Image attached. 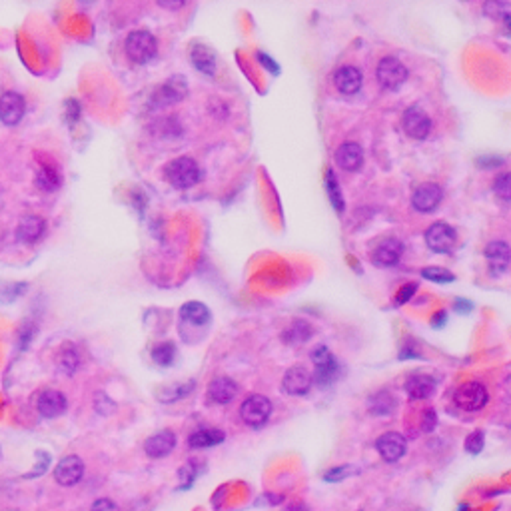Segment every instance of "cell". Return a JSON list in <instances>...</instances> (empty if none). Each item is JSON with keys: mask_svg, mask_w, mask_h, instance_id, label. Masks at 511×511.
Listing matches in <instances>:
<instances>
[{"mask_svg": "<svg viewBox=\"0 0 511 511\" xmlns=\"http://www.w3.org/2000/svg\"><path fill=\"white\" fill-rule=\"evenodd\" d=\"M164 172H166L168 182L178 190L192 188L200 180V168L196 164V160H192L188 156L172 160Z\"/></svg>", "mask_w": 511, "mask_h": 511, "instance_id": "1", "label": "cell"}, {"mask_svg": "<svg viewBox=\"0 0 511 511\" xmlns=\"http://www.w3.org/2000/svg\"><path fill=\"white\" fill-rule=\"evenodd\" d=\"M311 362H314V376H311V381H316L318 386L322 388H328L332 386L333 381L338 379L340 376V367H338V362L335 357L332 356V352L326 348V345H320L311 352Z\"/></svg>", "mask_w": 511, "mask_h": 511, "instance_id": "2", "label": "cell"}, {"mask_svg": "<svg viewBox=\"0 0 511 511\" xmlns=\"http://www.w3.org/2000/svg\"><path fill=\"white\" fill-rule=\"evenodd\" d=\"M158 45L148 30H134L126 38V54L136 64H146L156 56Z\"/></svg>", "mask_w": 511, "mask_h": 511, "instance_id": "3", "label": "cell"}, {"mask_svg": "<svg viewBox=\"0 0 511 511\" xmlns=\"http://www.w3.org/2000/svg\"><path fill=\"white\" fill-rule=\"evenodd\" d=\"M376 76H378L379 86L388 90H398L408 80V68L403 67V62H400L398 58L388 56V58L379 60Z\"/></svg>", "mask_w": 511, "mask_h": 511, "instance_id": "4", "label": "cell"}, {"mask_svg": "<svg viewBox=\"0 0 511 511\" xmlns=\"http://www.w3.org/2000/svg\"><path fill=\"white\" fill-rule=\"evenodd\" d=\"M240 415H242V420L250 427H262L270 420V415H272V403H270L266 396H260V394L250 396L242 403Z\"/></svg>", "mask_w": 511, "mask_h": 511, "instance_id": "5", "label": "cell"}, {"mask_svg": "<svg viewBox=\"0 0 511 511\" xmlns=\"http://www.w3.org/2000/svg\"><path fill=\"white\" fill-rule=\"evenodd\" d=\"M454 400H456L459 410L478 411L481 410V408H486V403L489 401V394L483 384L469 381V384H464L461 388L457 389Z\"/></svg>", "mask_w": 511, "mask_h": 511, "instance_id": "6", "label": "cell"}, {"mask_svg": "<svg viewBox=\"0 0 511 511\" xmlns=\"http://www.w3.org/2000/svg\"><path fill=\"white\" fill-rule=\"evenodd\" d=\"M456 230L445 222H435L425 232V244L435 254H447L456 246Z\"/></svg>", "mask_w": 511, "mask_h": 511, "instance_id": "7", "label": "cell"}, {"mask_svg": "<svg viewBox=\"0 0 511 511\" xmlns=\"http://www.w3.org/2000/svg\"><path fill=\"white\" fill-rule=\"evenodd\" d=\"M401 126H403V130H406V134L410 136L411 140H425L430 136V132H432L430 116L422 108H418V106H411V108L403 112Z\"/></svg>", "mask_w": 511, "mask_h": 511, "instance_id": "8", "label": "cell"}, {"mask_svg": "<svg viewBox=\"0 0 511 511\" xmlns=\"http://www.w3.org/2000/svg\"><path fill=\"white\" fill-rule=\"evenodd\" d=\"M188 92V86H186V80L182 76H174L168 80L166 84H162L160 88L156 90L152 94V106L154 108H162V106H172L176 102L184 101Z\"/></svg>", "mask_w": 511, "mask_h": 511, "instance_id": "9", "label": "cell"}, {"mask_svg": "<svg viewBox=\"0 0 511 511\" xmlns=\"http://www.w3.org/2000/svg\"><path fill=\"white\" fill-rule=\"evenodd\" d=\"M379 456L384 457L386 461L394 464V461H400L401 457L406 456L408 452V442L406 437L398 432H388V434L379 435L378 442H376Z\"/></svg>", "mask_w": 511, "mask_h": 511, "instance_id": "10", "label": "cell"}, {"mask_svg": "<svg viewBox=\"0 0 511 511\" xmlns=\"http://www.w3.org/2000/svg\"><path fill=\"white\" fill-rule=\"evenodd\" d=\"M442 198H444L442 188L437 184L427 182V184H422V186L415 188L413 196H411V204H413L415 210L425 214V212H434L440 206Z\"/></svg>", "mask_w": 511, "mask_h": 511, "instance_id": "11", "label": "cell"}, {"mask_svg": "<svg viewBox=\"0 0 511 511\" xmlns=\"http://www.w3.org/2000/svg\"><path fill=\"white\" fill-rule=\"evenodd\" d=\"M26 104L24 98L16 92H4L0 98V120L6 126H16L23 120Z\"/></svg>", "mask_w": 511, "mask_h": 511, "instance_id": "12", "label": "cell"}, {"mask_svg": "<svg viewBox=\"0 0 511 511\" xmlns=\"http://www.w3.org/2000/svg\"><path fill=\"white\" fill-rule=\"evenodd\" d=\"M82 476H84V464L78 456H68L60 459V464L54 469V479L64 488L76 486Z\"/></svg>", "mask_w": 511, "mask_h": 511, "instance_id": "13", "label": "cell"}, {"mask_svg": "<svg viewBox=\"0 0 511 511\" xmlns=\"http://www.w3.org/2000/svg\"><path fill=\"white\" fill-rule=\"evenodd\" d=\"M311 374L304 366H294L286 372V376L282 379V388L289 396H304L311 388Z\"/></svg>", "mask_w": 511, "mask_h": 511, "instance_id": "14", "label": "cell"}, {"mask_svg": "<svg viewBox=\"0 0 511 511\" xmlns=\"http://www.w3.org/2000/svg\"><path fill=\"white\" fill-rule=\"evenodd\" d=\"M401 254H403V244H401L400 240H396V238H388L374 250L372 262L378 268L394 266V264L400 262Z\"/></svg>", "mask_w": 511, "mask_h": 511, "instance_id": "15", "label": "cell"}, {"mask_svg": "<svg viewBox=\"0 0 511 511\" xmlns=\"http://www.w3.org/2000/svg\"><path fill=\"white\" fill-rule=\"evenodd\" d=\"M36 408L45 418H58L67 411V398H64V394H60L56 389H45L38 396Z\"/></svg>", "mask_w": 511, "mask_h": 511, "instance_id": "16", "label": "cell"}, {"mask_svg": "<svg viewBox=\"0 0 511 511\" xmlns=\"http://www.w3.org/2000/svg\"><path fill=\"white\" fill-rule=\"evenodd\" d=\"M362 72L357 70L356 67H342L335 70L333 74V84L340 94H345V96H352L356 94L357 90L362 88Z\"/></svg>", "mask_w": 511, "mask_h": 511, "instance_id": "17", "label": "cell"}, {"mask_svg": "<svg viewBox=\"0 0 511 511\" xmlns=\"http://www.w3.org/2000/svg\"><path fill=\"white\" fill-rule=\"evenodd\" d=\"M364 162V150L356 142H344L335 150V164L348 172H356Z\"/></svg>", "mask_w": 511, "mask_h": 511, "instance_id": "18", "label": "cell"}, {"mask_svg": "<svg viewBox=\"0 0 511 511\" xmlns=\"http://www.w3.org/2000/svg\"><path fill=\"white\" fill-rule=\"evenodd\" d=\"M486 258H488L489 272L493 276H500L510 268V246L505 242H491L486 248Z\"/></svg>", "mask_w": 511, "mask_h": 511, "instance_id": "19", "label": "cell"}, {"mask_svg": "<svg viewBox=\"0 0 511 511\" xmlns=\"http://www.w3.org/2000/svg\"><path fill=\"white\" fill-rule=\"evenodd\" d=\"M176 447V434L174 432H160V434L148 437L144 444V452L148 457H166L172 454V449Z\"/></svg>", "mask_w": 511, "mask_h": 511, "instance_id": "20", "label": "cell"}, {"mask_svg": "<svg viewBox=\"0 0 511 511\" xmlns=\"http://www.w3.org/2000/svg\"><path fill=\"white\" fill-rule=\"evenodd\" d=\"M238 396V386L230 378H216L208 388V400L216 406H226Z\"/></svg>", "mask_w": 511, "mask_h": 511, "instance_id": "21", "label": "cell"}, {"mask_svg": "<svg viewBox=\"0 0 511 511\" xmlns=\"http://www.w3.org/2000/svg\"><path fill=\"white\" fill-rule=\"evenodd\" d=\"M45 230H46V224L42 218H38V216H26L21 220L18 224V240L23 242V244H36L42 236H45Z\"/></svg>", "mask_w": 511, "mask_h": 511, "instance_id": "22", "label": "cell"}, {"mask_svg": "<svg viewBox=\"0 0 511 511\" xmlns=\"http://www.w3.org/2000/svg\"><path fill=\"white\" fill-rule=\"evenodd\" d=\"M435 379L425 374H415L406 381V391L411 400H425L434 394Z\"/></svg>", "mask_w": 511, "mask_h": 511, "instance_id": "23", "label": "cell"}, {"mask_svg": "<svg viewBox=\"0 0 511 511\" xmlns=\"http://www.w3.org/2000/svg\"><path fill=\"white\" fill-rule=\"evenodd\" d=\"M190 60H192L194 67L200 70L202 74L212 76L214 70H216V58H214V52L208 50L206 46L202 45L192 46V50H190Z\"/></svg>", "mask_w": 511, "mask_h": 511, "instance_id": "24", "label": "cell"}, {"mask_svg": "<svg viewBox=\"0 0 511 511\" xmlns=\"http://www.w3.org/2000/svg\"><path fill=\"white\" fill-rule=\"evenodd\" d=\"M180 316H182V320L194 323V326H204V323L210 322V310H208L204 304H200V302H188V304H184L182 310H180Z\"/></svg>", "mask_w": 511, "mask_h": 511, "instance_id": "25", "label": "cell"}, {"mask_svg": "<svg viewBox=\"0 0 511 511\" xmlns=\"http://www.w3.org/2000/svg\"><path fill=\"white\" fill-rule=\"evenodd\" d=\"M224 442V432L220 430H200L196 434H192L188 437L190 447H196V449H204V447H214V445L222 444Z\"/></svg>", "mask_w": 511, "mask_h": 511, "instance_id": "26", "label": "cell"}, {"mask_svg": "<svg viewBox=\"0 0 511 511\" xmlns=\"http://www.w3.org/2000/svg\"><path fill=\"white\" fill-rule=\"evenodd\" d=\"M310 338H311V326L308 322H304V320L294 322L286 332L282 333V340L289 345L304 344V342H308Z\"/></svg>", "mask_w": 511, "mask_h": 511, "instance_id": "27", "label": "cell"}, {"mask_svg": "<svg viewBox=\"0 0 511 511\" xmlns=\"http://www.w3.org/2000/svg\"><path fill=\"white\" fill-rule=\"evenodd\" d=\"M369 411L374 413V415H389L391 411L396 410V401H394V396L386 391V389H381L378 394H374L372 398H369Z\"/></svg>", "mask_w": 511, "mask_h": 511, "instance_id": "28", "label": "cell"}, {"mask_svg": "<svg viewBox=\"0 0 511 511\" xmlns=\"http://www.w3.org/2000/svg\"><path fill=\"white\" fill-rule=\"evenodd\" d=\"M483 14L491 21H501L505 26H510V4L505 0H486Z\"/></svg>", "mask_w": 511, "mask_h": 511, "instance_id": "29", "label": "cell"}, {"mask_svg": "<svg viewBox=\"0 0 511 511\" xmlns=\"http://www.w3.org/2000/svg\"><path fill=\"white\" fill-rule=\"evenodd\" d=\"M36 182H38V188L45 190V192H54L58 186H60V174L52 164H42L40 170H38V176H36Z\"/></svg>", "mask_w": 511, "mask_h": 511, "instance_id": "30", "label": "cell"}, {"mask_svg": "<svg viewBox=\"0 0 511 511\" xmlns=\"http://www.w3.org/2000/svg\"><path fill=\"white\" fill-rule=\"evenodd\" d=\"M80 366V357H78V352L72 348V345H67L62 348V352L58 354V367L67 374V376H72L74 372Z\"/></svg>", "mask_w": 511, "mask_h": 511, "instance_id": "31", "label": "cell"}, {"mask_svg": "<svg viewBox=\"0 0 511 511\" xmlns=\"http://www.w3.org/2000/svg\"><path fill=\"white\" fill-rule=\"evenodd\" d=\"M174 357H176V348H174L172 342H164V344L156 345L154 352H152V360H154L158 366L162 367L172 366Z\"/></svg>", "mask_w": 511, "mask_h": 511, "instance_id": "32", "label": "cell"}, {"mask_svg": "<svg viewBox=\"0 0 511 511\" xmlns=\"http://www.w3.org/2000/svg\"><path fill=\"white\" fill-rule=\"evenodd\" d=\"M326 188H328V194H330V200H332V206L335 210L344 212V196H342V192H340V186H338V180L333 176L332 170H328L326 172Z\"/></svg>", "mask_w": 511, "mask_h": 511, "instance_id": "33", "label": "cell"}, {"mask_svg": "<svg viewBox=\"0 0 511 511\" xmlns=\"http://www.w3.org/2000/svg\"><path fill=\"white\" fill-rule=\"evenodd\" d=\"M422 276L425 280H432V282H437V284H447V282H454L456 276L452 272H447L444 268H423Z\"/></svg>", "mask_w": 511, "mask_h": 511, "instance_id": "34", "label": "cell"}, {"mask_svg": "<svg viewBox=\"0 0 511 511\" xmlns=\"http://www.w3.org/2000/svg\"><path fill=\"white\" fill-rule=\"evenodd\" d=\"M493 190H495V194L500 196L503 202H510L511 198V176L510 172H503L500 174L495 182H493Z\"/></svg>", "mask_w": 511, "mask_h": 511, "instance_id": "35", "label": "cell"}, {"mask_svg": "<svg viewBox=\"0 0 511 511\" xmlns=\"http://www.w3.org/2000/svg\"><path fill=\"white\" fill-rule=\"evenodd\" d=\"M466 449L469 454H479L481 449H483V434L481 432H473V434L467 435L466 440Z\"/></svg>", "mask_w": 511, "mask_h": 511, "instance_id": "36", "label": "cell"}, {"mask_svg": "<svg viewBox=\"0 0 511 511\" xmlns=\"http://www.w3.org/2000/svg\"><path fill=\"white\" fill-rule=\"evenodd\" d=\"M352 473V467L350 466H342V467H333L330 471H326V481H342L345 476Z\"/></svg>", "mask_w": 511, "mask_h": 511, "instance_id": "37", "label": "cell"}, {"mask_svg": "<svg viewBox=\"0 0 511 511\" xmlns=\"http://www.w3.org/2000/svg\"><path fill=\"white\" fill-rule=\"evenodd\" d=\"M418 292V286L415 284H408V286H403V288L396 294V304L398 306H401V304H406V302H410L411 300V296Z\"/></svg>", "mask_w": 511, "mask_h": 511, "instance_id": "38", "label": "cell"}, {"mask_svg": "<svg viewBox=\"0 0 511 511\" xmlns=\"http://www.w3.org/2000/svg\"><path fill=\"white\" fill-rule=\"evenodd\" d=\"M90 511H120V507H118V503H116V501L102 498V500H96L94 503H92Z\"/></svg>", "mask_w": 511, "mask_h": 511, "instance_id": "39", "label": "cell"}, {"mask_svg": "<svg viewBox=\"0 0 511 511\" xmlns=\"http://www.w3.org/2000/svg\"><path fill=\"white\" fill-rule=\"evenodd\" d=\"M190 389H194V384L190 381V384H186L184 388H180V389H170V391H166L162 398H164V401H174V400H180L182 396H186L188 394Z\"/></svg>", "mask_w": 511, "mask_h": 511, "instance_id": "40", "label": "cell"}, {"mask_svg": "<svg viewBox=\"0 0 511 511\" xmlns=\"http://www.w3.org/2000/svg\"><path fill=\"white\" fill-rule=\"evenodd\" d=\"M435 423H437V418H435V411L434 410H425L423 411V423H422V430L423 432H434Z\"/></svg>", "mask_w": 511, "mask_h": 511, "instance_id": "41", "label": "cell"}, {"mask_svg": "<svg viewBox=\"0 0 511 511\" xmlns=\"http://www.w3.org/2000/svg\"><path fill=\"white\" fill-rule=\"evenodd\" d=\"M186 0H158V4L166 11H180Z\"/></svg>", "mask_w": 511, "mask_h": 511, "instance_id": "42", "label": "cell"}, {"mask_svg": "<svg viewBox=\"0 0 511 511\" xmlns=\"http://www.w3.org/2000/svg\"><path fill=\"white\" fill-rule=\"evenodd\" d=\"M258 58H260V62H262V64H264V67H266L268 70H270V72H272V70H274V72H278V70H280L278 64H276L274 60H270V58H268V56L264 54V52H258Z\"/></svg>", "mask_w": 511, "mask_h": 511, "instance_id": "43", "label": "cell"}, {"mask_svg": "<svg viewBox=\"0 0 511 511\" xmlns=\"http://www.w3.org/2000/svg\"><path fill=\"white\" fill-rule=\"evenodd\" d=\"M445 322H447V311H437L434 316V320H432V326L434 328H442Z\"/></svg>", "mask_w": 511, "mask_h": 511, "instance_id": "44", "label": "cell"}, {"mask_svg": "<svg viewBox=\"0 0 511 511\" xmlns=\"http://www.w3.org/2000/svg\"><path fill=\"white\" fill-rule=\"evenodd\" d=\"M78 114H80V110H78L76 102H68V118H70V122H76Z\"/></svg>", "mask_w": 511, "mask_h": 511, "instance_id": "45", "label": "cell"}, {"mask_svg": "<svg viewBox=\"0 0 511 511\" xmlns=\"http://www.w3.org/2000/svg\"><path fill=\"white\" fill-rule=\"evenodd\" d=\"M456 308H457V311H469V310H471V304H469V302L457 300L456 302Z\"/></svg>", "mask_w": 511, "mask_h": 511, "instance_id": "46", "label": "cell"}, {"mask_svg": "<svg viewBox=\"0 0 511 511\" xmlns=\"http://www.w3.org/2000/svg\"><path fill=\"white\" fill-rule=\"evenodd\" d=\"M286 511H310L306 505H302V503H294V505H289Z\"/></svg>", "mask_w": 511, "mask_h": 511, "instance_id": "47", "label": "cell"}]
</instances>
